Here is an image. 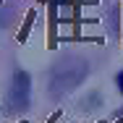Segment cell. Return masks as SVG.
<instances>
[{
  "label": "cell",
  "mask_w": 123,
  "mask_h": 123,
  "mask_svg": "<svg viewBox=\"0 0 123 123\" xmlns=\"http://www.w3.org/2000/svg\"><path fill=\"white\" fill-rule=\"evenodd\" d=\"M86 76V63L84 60H63L50 71V94L52 97H63L71 89H76Z\"/></svg>",
  "instance_id": "cell-1"
},
{
  "label": "cell",
  "mask_w": 123,
  "mask_h": 123,
  "mask_svg": "<svg viewBox=\"0 0 123 123\" xmlns=\"http://www.w3.org/2000/svg\"><path fill=\"white\" fill-rule=\"evenodd\" d=\"M29 92H31V79L26 71H16L8 86V107L13 113H21L29 107Z\"/></svg>",
  "instance_id": "cell-2"
},
{
  "label": "cell",
  "mask_w": 123,
  "mask_h": 123,
  "mask_svg": "<svg viewBox=\"0 0 123 123\" xmlns=\"http://www.w3.org/2000/svg\"><path fill=\"white\" fill-rule=\"evenodd\" d=\"M115 84H118V92L123 94V71H121L118 76H115Z\"/></svg>",
  "instance_id": "cell-3"
}]
</instances>
